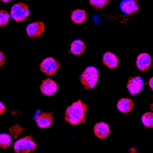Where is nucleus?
Segmentation results:
<instances>
[{
    "label": "nucleus",
    "instance_id": "2eb2a0df",
    "mask_svg": "<svg viewBox=\"0 0 153 153\" xmlns=\"http://www.w3.org/2000/svg\"><path fill=\"white\" fill-rule=\"evenodd\" d=\"M85 48V45L84 43L81 40L77 39L72 43L71 51L74 54L79 55L83 52Z\"/></svg>",
    "mask_w": 153,
    "mask_h": 153
},
{
    "label": "nucleus",
    "instance_id": "a211bd4d",
    "mask_svg": "<svg viewBox=\"0 0 153 153\" xmlns=\"http://www.w3.org/2000/svg\"><path fill=\"white\" fill-rule=\"evenodd\" d=\"M141 120L144 126L147 127H152L153 125V114L148 112L145 113L142 116Z\"/></svg>",
    "mask_w": 153,
    "mask_h": 153
},
{
    "label": "nucleus",
    "instance_id": "f03ea898",
    "mask_svg": "<svg viewBox=\"0 0 153 153\" xmlns=\"http://www.w3.org/2000/svg\"><path fill=\"white\" fill-rule=\"evenodd\" d=\"M99 72L97 69L92 66L87 67L81 74L79 79L85 86V89H93L98 80Z\"/></svg>",
    "mask_w": 153,
    "mask_h": 153
},
{
    "label": "nucleus",
    "instance_id": "a878e982",
    "mask_svg": "<svg viewBox=\"0 0 153 153\" xmlns=\"http://www.w3.org/2000/svg\"><path fill=\"white\" fill-rule=\"evenodd\" d=\"M1 1H2V2H10V1H11V0H1Z\"/></svg>",
    "mask_w": 153,
    "mask_h": 153
},
{
    "label": "nucleus",
    "instance_id": "b1692460",
    "mask_svg": "<svg viewBox=\"0 0 153 153\" xmlns=\"http://www.w3.org/2000/svg\"><path fill=\"white\" fill-rule=\"evenodd\" d=\"M129 153H140L137 151V149L135 147L131 148L129 149Z\"/></svg>",
    "mask_w": 153,
    "mask_h": 153
},
{
    "label": "nucleus",
    "instance_id": "39448f33",
    "mask_svg": "<svg viewBox=\"0 0 153 153\" xmlns=\"http://www.w3.org/2000/svg\"><path fill=\"white\" fill-rule=\"evenodd\" d=\"M60 66V63L51 57L44 59L40 65L41 71L48 76L55 74Z\"/></svg>",
    "mask_w": 153,
    "mask_h": 153
},
{
    "label": "nucleus",
    "instance_id": "dca6fc26",
    "mask_svg": "<svg viewBox=\"0 0 153 153\" xmlns=\"http://www.w3.org/2000/svg\"><path fill=\"white\" fill-rule=\"evenodd\" d=\"M87 16L86 13L84 10L77 9L72 12L71 19L74 22L80 24L85 20Z\"/></svg>",
    "mask_w": 153,
    "mask_h": 153
},
{
    "label": "nucleus",
    "instance_id": "6e6552de",
    "mask_svg": "<svg viewBox=\"0 0 153 153\" xmlns=\"http://www.w3.org/2000/svg\"><path fill=\"white\" fill-rule=\"evenodd\" d=\"M44 30V23L42 22L39 21L29 24L26 28L27 34L32 39L39 37Z\"/></svg>",
    "mask_w": 153,
    "mask_h": 153
},
{
    "label": "nucleus",
    "instance_id": "5701e85b",
    "mask_svg": "<svg viewBox=\"0 0 153 153\" xmlns=\"http://www.w3.org/2000/svg\"><path fill=\"white\" fill-rule=\"evenodd\" d=\"M5 110V107L3 103L0 101V115L3 113Z\"/></svg>",
    "mask_w": 153,
    "mask_h": 153
},
{
    "label": "nucleus",
    "instance_id": "423d86ee",
    "mask_svg": "<svg viewBox=\"0 0 153 153\" xmlns=\"http://www.w3.org/2000/svg\"><path fill=\"white\" fill-rule=\"evenodd\" d=\"M144 85V81L140 76L131 77L129 79L127 88L130 93L133 95L140 92Z\"/></svg>",
    "mask_w": 153,
    "mask_h": 153
},
{
    "label": "nucleus",
    "instance_id": "393cba45",
    "mask_svg": "<svg viewBox=\"0 0 153 153\" xmlns=\"http://www.w3.org/2000/svg\"><path fill=\"white\" fill-rule=\"evenodd\" d=\"M149 84L152 90H153V77H152L149 80Z\"/></svg>",
    "mask_w": 153,
    "mask_h": 153
},
{
    "label": "nucleus",
    "instance_id": "1a4fd4ad",
    "mask_svg": "<svg viewBox=\"0 0 153 153\" xmlns=\"http://www.w3.org/2000/svg\"><path fill=\"white\" fill-rule=\"evenodd\" d=\"M121 11L126 14H132L139 10V6L137 1L134 0H123L120 4Z\"/></svg>",
    "mask_w": 153,
    "mask_h": 153
},
{
    "label": "nucleus",
    "instance_id": "6ab92c4d",
    "mask_svg": "<svg viewBox=\"0 0 153 153\" xmlns=\"http://www.w3.org/2000/svg\"><path fill=\"white\" fill-rule=\"evenodd\" d=\"M24 129L19 125L12 126L9 129L10 133L14 139H16L23 131Z\"/></svg>",
    "mask_w": 153,
    "mask_h": 153
},
{
    "label": "nucleus",
    "instance_id": "f257e3e1",
    "mask_svg": "<svg viewBox=\"0 0 153 153\" xmlns=\"http://www.w3.org/2000/svg\"><path fill=\"white\" fill-rule=\"evenodd\" d=\"M88 107L87 105L80 100L74 102L66 109L64 119L73 125L83 123L85 121V117Z\"/></svg>",
    "mask_w": 153,
    "mask_h": 153
},
{
    "label": "nucleus",
    "instance_id": "f8f14e48",
    "mask_svg": "<svg viewBox=\"0 0 153 153\" xmlns=\"http://www.w3.org/2000/svg\"><path fill=\"white\" fill-rule=\"evenodd\" d=\"M95 134L100 139L107 137L109 134L110 130L108 125L103 122L97 123L94 127Z\"/></svg>",
    "mask_w": 153,
    "mask_h": 153
},
{
    "label": "nucleus",
    "instance_id": "20e7f679",
    "mask_svg": "<svg viewBox=\"0 0 153 153\" xmlns=\"http://www.w3.org/2000/svg\"><path fill=\"white\" fill-rule=\"evenodd\" d=\"M29 14V10L27 5L21 2L14 4L10 12L11 16L17 22L24 20Z\"/></svg>",
    "mask_w": 153,
    "mask_h": 153
},
{
    "label": "nucleus",
    "instance_id": "f3484780",
    "mask_svg": "<svg viewBox=\"0 0 153 153\" xmlns=\"http://www.w3.org/2000/svg\"><path fill=\"white\" fill-rule=\"evenodd\" d=\"M12 140L9 135L5 133L0 134V146L6 149L11 144Z\"/></svg>",
    "mask_w": 153,
    "mask_h": 153
},
{
    "label": "nucleus",
    "instance_id": "7ed1b4c3",
    "mask_svg": "<svg viewBox=\"0 0 153 153\" xmlns=\"http://www.w3.org/2000/svg\"><path fill=\"white\" fill-rule=\"evenodd\" d=\"M36 145L31 136L23 137L16 141L14 146L15 153H29L34 150Z\"/></svg>",
    "mask_w": 153,
    "mask_h": 153
},
{
    "label": "nucleus",
    "instance_id": "4468645a",
    "mask_svg": "<svg viewBox=\"0 0 153 153\" xmlns=\"http://www.w3.org/2000/svg\"><path fill=\"white\" fill-rule=\"evenodd\" d=\"M103 62L105 65L111 68L118 66V59L113 53L108 52L104 53L103 57Z\"/></svg>",
    "mask_w": 153,
    "mask_h": 153
},
{
    "label": "nucleus",
    "instance_id": "4be33fe9",
    "mask_svg": "<svg viewBox=\"0 0 153 153\" xmlns=\"http://www.w3.org/2000/svg\"><path fill=\"white\" fill-rule=\"evenodd\" d=\"M5 63V59L3 53L0 51V67L4 65Z\"/></svg>",
    "mask_w": 153,
    "mask_h": 153
},
{
    "label": "nucleus",
    "instance_id": "0eeeda50",
    "mask_svg": "<svg viewBox=\"0 0 153 153\" xmlns=\"http://www.w3.org/2000/svg\"><path fill=\"white\" fill-rule=\"evenodd\" d=\"M41 92L44 95L51 96L58 90L56 83L51 78H47L43 80L40 86Z\"/></svg>",
    "mask_w": 153,
    "mask_h": 153
},
{
    "label": "nucleus",
    "instance_id": "9d476101",
    "mask_svg": "<svg viewBox=\"0 0 153 153\" xmlns=\"http://www.w3.org/2000/svg\"><path fill=\"white\" fill-rule=\"evenodd\" d=\"M53 112H44L40 114L36 118V124L40 128L49 127L53 122Z\"/></svg>",
    "mask_w": 153,
    "mask_h": 153
},
{
    "label": "nucleus",
    "instance_id": "ddd939ff",
    "mask_svg": "<svg viewBox=\"0 0 153 153\" xmlns=\"http://www.w3.org/2000/svg\"><path fill=\"white\" fill-rule=\"evenodd\" d=\"M134 104L132 100L130 98H122L119 101L117 107L121 112L126 113L130 111L133 108Z\"/></svg>",
    "mask_w": 153,
    "mask_h": 153
},
{
    "label": "nucleus",
    "instance_id": "412c9836",
    "mask_svg": "<svg viewBox=\"0 0 153 153\" xmlns=\"http://www.w3.org/2000/svg\"><path fill=\"white\" fill-rule=\"evenodd\" d=\"M89 3L93 7L98 8H101L105 6L108 2V0H90Z\"/></svg>",
    "mask_w": 153,
    "mask_h": 153
},
{
    "label": "nucleus",
    "instance_id": "9b49d317",
    "mask_svg": "<svg viewBox=\"0 0 153 153\" xmlns=\"http://www.w3.org/2000/svg\"><path fill=\"white\" fill-rule=\"evenodd\" d=\"M151 64V58L147 53L140 54L137 58L136 65L137 68L140 71H146L149 68Z\"/></svg>",
    "mask_w": 153,
    "mask_h": 153
},
{
    "label": "nucleus",
    "instance_id": "aec40b11",
    "mask_svg": "<svg viewBox=\"0 0 153 153\" xmlns=\"http://www.w3.org/2000/svg\"><path fill=\"white\" fill-rule=\"evenodd\" d=\"M10 18V15L5 10H0V26L4 27L8 22Z\"/></svg>",
    "mask_w": 153,
    "mask_h": 153
}]
</instances>
